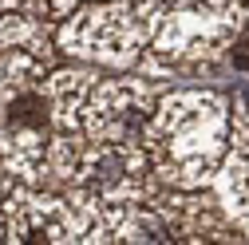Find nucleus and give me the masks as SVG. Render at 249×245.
<instances>
[{
  "label": "nucleus",
  "instance_id": "6",
  "mask_svg": "<svg viewBox=\"0 0 249 245\" xmlns=\"http://www.w3.org/2000/svg\"><path fill=\"white\" fill-rule=\"evenodd\" d=\"M0 213H4L8 241H55V245L79 241V218L64 190L16 182L8 198L0 202Z\"/></svg>",
  "mask_w": 249,
  "mask_h": 245
},
{
  "label": "nucleus",
  "instance_id": "5",
  "mask_svg": "<svg viewBox=\"0 0 249 245\" xmlns=\"http://www.w3.org/2000/svg\"><path fill=\"white\" fill-rule=\"evenodd\" d=\"M170 83L162 79H150V75H111L107 71L91 83L87 99L79 107V127H83V139H135L139 142V131L146 115L154 111L159 95Z\"/></svg>",
  "mask_w": 249,
  "mask_h": 245
},
{
  "label": "nucleus",
  "instance_id": "1",
  "mask_svg": "<svg viewBox=\"0 0 249 245\" xmlns=\"http://www.w3.org/2000/svg\"><path fill=\"white\" fill-rule=\"evenodd\" d=\"M230 139V95L213 87H166L146 115L139 146L150 174L170 190H198L222 162Z\"/></svg>",
  "mask_w": 249,
  "mask_h": 245
},
{
  "label": "nucleus",
  "instance_id": "13",
  "mask_svg": "<svg viewBox=\"0 0 249 245\" xmlns=\"http://www.w3.org/2000/svg\"><path fill=\"white\" fill-rule=\"evenodd\" d=\"M24 0H0V12H8V8H20Z\"/></svg>",
  "mask_w": 249,
  "mask_h": 245
},
{
  "label": "nucleus",
  "instance_id": "10",
  "mask_svg": "<svg viewBox=\"0 0 249 245\" xmlns=\"http://www.w3.org/2000/svg\"><path fill=\"white\" fill-rule=\"evenodd\" d=\"M233 75H249V20L237 28V36L226 44V52L213 64L194 71V79H233Z\"/></svg>",
  "mask_w": 249,
  "mask_h": 245
},
{
  "label": "nucleus",
  "instance_id": "7",
  "mask_svg": "<svg viewBox=\"0 0 249 245\" xmlns=\"http://www.w3.org/2000/svg\"><path fill=\"white\" fill-rule=\"evenodd\" d=\"M154 206L162 210L174 241H245L210 186H198V190L159 186L154 190Z\"/></svg>",
  "mask_w": 249,
  "mask_h": 245
},
{
  "label": "nucleus",
  "instance_id": "9",
  "mask_svg": "<svg viewBox=\"0 0 249 245\" xmlns=\"http://www.w3.org/2000/svg\"><path fill=\"white\" fill-rule=\"evenodd\" d=\"M0 52H32L44 64H55V24L28 8L0 12Z\"/></svg>",
  "mask_w": 249,
  "mask_h": 245
},
{
  "label": "nucleus",
  "instance_id": "3",
  "mask_svg": "<svg viewBox=\"0 0 249 245\" xmlns=\"http://www.w3.org/2000/svg\"><path fill=\"white\" fill-rule=\"evenodd\" d=\"M146 48L131 0H83L55 24V52L99 71H131Z\"/></svg>",
  "mask_w": 249,
  "mask_h": 245
},
{
  "label": "nucleus",
  "instance_id": "4",
  "mask_svg": "<svg viewBox=\"0 0 249 245\" xmlns=\"http://www.w3.org/2000/svg\"><path fill=\"white\" fill-rule=\"evenodd\" d=\"M68 186L83 190L95 202L123 206V202L150 198L162 182L150 174L146 150L135 139H87Z\"/></svg>",
  "mask_w": 249,
  "mask_h": 245
},
{
  "label": "nucleus",
  "instance_id": "8",
  "mask_svg": "<svg viewBox=\"0 0 249 245\" xmlns=\"http://www.w3.org/2000/svg\"><path fill=\"white\" fill-rule=\"evenodd\" d=\"M210 190L217 194L237 233L249 241V107L245 99H230V139L222 150V162L210 178Z\"/></svg>",
  "mask_w": 249,
  "mask_h": 245
},
{
  "label": "nucleus",
  "instance_id": "2",
  "mask_svg": "<svg viewBox=\"0 0 249 245\" xmlns=\"http://www.w3.org/2000/svg\"><path fill=\"white\" fill-rule=\"evenodd\" d=\"M131 4L142 20L146 48L178 64L182 75L213 64L249 20L245 0H131Z\"/></svg>",
  "mask_w": 249,
  "mask_h": 245
},
{
  "label": "nucleus",
  "instance_id": "11",
  "mask_svg": "<svg viewBox=\"0 0 249 245\" xmlns=\"http://www.w3.org/2000/svg\"><path fill=\"white\" fill-rule=\"evenodd\" d=\"M83 0H24L20 8H28V12H36V16H44V20H52V24H59L71 8H79Z\"/></svg>",
  "mask_w": 249,
  "mask_h": 245
},
{
  "label": "nucleus",
  "instance_id": "12",
  "mask_svg": "<svg viewBox=\"0 0 249 245\" xmlns=\"http://www.w3.org/2000/svg\"><path fill=\"white\" fill-rule=\"evenodd\" d=\"M12 186H16V178H12V170H8L4 162H0V202L8 198V190H12Z\"/></svg>",
  "mask_w": 249,
  "mask_h": 245
},
{
  "label": "nucleus",
  "instance_id": "14",
  "mask_svg": "<svg viewBox=\"0 0 249 245\" xmlns=\"http://www.w3.org/2000/svg\"><path fill=\"white\" fill-rule=\"evenodd\" d=\"M0 241H8V229H4V213H0Z\"/></svg>",
  "mask_w": 249,
  "mask_h": 245
},
{
  "label": "nucleus",
  "instance_id": "15",
  "mask_svg": "<svg viewBox=\"0 0 249 245\" xmlns=\"http://www.w3.org/2000/svg\"><path fill=\"white\" fill-rule=\"evenodd\" d=\"M245 8H249V0H245Z\"/></svg>",
  "mask_w": 249,
  "mask_h": 245
}]
</instances>
